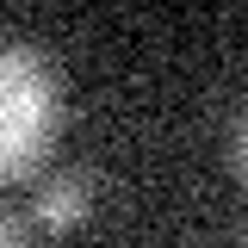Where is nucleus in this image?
Returning <instances> with one entry per match:
<instances>
[{
	"mask_svg": "<svg viewBox=\"0 0 248 248\" xmlns=\"http://www.w3.org/2000/svg\"><path fill=\"white\" fill-rule=\"evenodd\" d=\"M236 161H242V186H248V112H242V130H236Z\"/></svg>",
	"mask_w": 248,
	"mask_h": 248,
	"instance_id": "4",
	"label": "nucleus"
},
{
	"mask_svg": "<svg viewBox=\"0 0 248 248\" xmlns=\"http://www.w3.org/2000/svg\"><path fill=\"white\" fill-rule=\"evenodd\" d=\"M62 130V87L50 62L19 37H0V186L44 168Z\"/></svg>",
	"mask_w": 248,
	"mask_h": 248,
	"instance_id": "1",
	"label": "nucleus"
},
{
	"mask_svg": "<svg viewBox=\"0 0 248 248\" xmlns=\"http://www.w3.org/2000/svg\"><path fill=\"white\" fill-rule=\"evenodd\" d=\"M31 217H37V230H50V236H62V230H75L81 217H87V174H50V180L37 186V199H31Z\"/></svg>",
	"mask_w": 248,
	"mask_h": 248,
	"instance_id": "2",
	"label": "nucleus"
},
{
	"mask_svg": "<svg viewBox=\"0 0 248 248\" xmlns=\"http://www.w3.org/2000/svg\"><path fill=\"white\" fill-rule=\"evenodd\" d=\"M0 248H31L25 242V223H19L13 211H0Z\"/></svg>",
	"mask_w": 248,
	"mask_h": 248,
	"instance_id": "3",
	"label": "nucleus"
}]
</instances>
